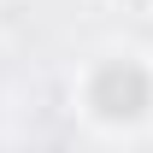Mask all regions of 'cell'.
Masks as SVG:
<instances>
[{
    "mask_svg": "<svg viewBox=\"0 0 153 153\" xmlns=\"http://www.w3.org/2000/svg\"><path fill=\"white\" fill-rule=\"evenodd\" d=\"M88 106L100 118H135L147 106V76L135 65H100L94 82H88Z\"/></svg>",
    "mask_w": 153,
    "mask_h": 153,
    "instance_id": "6da1fadb",
    "label": "cell"
}]
</instances>
